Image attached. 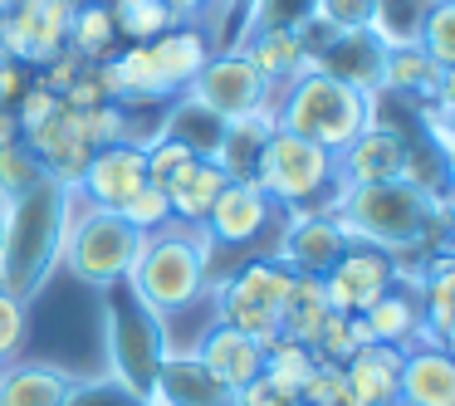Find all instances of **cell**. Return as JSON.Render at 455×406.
<instances>
[{
  "instance_id": "1",
  "label": "cell",
  "mask_w": 455,
  "mask_h": 406,
  "mask_svg": "<svg viewBox=\"0 0 455 406\" xmlns=\"http://www.w3.org/2000/svg\"><path fill=\"white\" fill-rule=\"evenodd\" d=\"M74 211V187L44 177L40 187H30L25 196H15L5 206V235H0V289L15 294L20 304H30L50 275L60 269L64 230H69Z\"/></svg>"
},
{
  "instance_id": "2",
  "label": "cell",
  "mask_w": 455,
  "mask_h": 406,
  "mask_svg": "<svg viewBox=\"0 0 455 406\" xmlns=\"http://www.w3.org/2000/svg\"><path fill=\"white\" fill-rule=\"evenodd\" d=\"M333 216L357 245L406 255L445 226V201L426 196L411 181H377V187H338Z\"/></svg>"
},
{
  "instance_id": "3",
  "label": "cell",
  "mask_w": 455,
  "mask_h": 406,
  "mask_svg": "<svg viewBox=\"0 0 455 406\" xmlns=\"http://www.w3.org/2000/svg\"><path fill=\"white\" fill-rule=\"evenodd\" d=\"M367 123H377V93H357V89H347V84L328 79L318 69H304L299 79H289L275 93V128L318 142L333 157Z\"/></svg>"
},
{
  "instance_id": "4",
  "label": "cell",
  "mask_w": 455,
  "mask_h": 406,
  "mask_svg": "<svg viewBox=\"0 0 455 406\" xmlns=\"http://www.w3.org/2000/svg\"><path fill=\"white\" fill-rule=\"evenodd\" d=\"M211 284V240L201 235V226H181L172 220L167 230L142 240V255L132 259L128 289L152 304L162 318L191 308Z\"/></svg>"
},
{
  "instance_id": "5",
  "label": "cell",
  "mask_w": 455,
  "mask_h": 406,
  "mask_svg": "<svg viewBox=\"0 0 455 406\" xmlns=\"http://www.w3.org/2000/svg\"><path fill=\"white\" fill-rule=\"evenodd\" d=\"M103 328H108V377L123 382L138 402H148V386L157 377L162 357L172 353V338H167V318L157 314L152 304H142L138 294L123 284L103 289Z\"/></svg>"
},
{
  "instance_id": "6",
  "label": "cell",
  "mask_w": 455,
  "mask_h": 406,
  "mask_svg": "<svg viewBox=\"0 0 455 406\" xmlns=\"http://www.w3.org/2000/svg\"><path fill=\"white\" fill-rule=\"evenodd\" d=\"M250 181L284 211H323V216H333V201H338L333 152L308 138H294V132L275 128L265 138V147H259V162H255V177Z\"/></svg>"
},
{
  "instance_id": "7",
  "label": "cell",
  "mask_w": 455,
  "mask_h": 406,
  "mask_svg": "<svg viewBox=\"0 0 455 406\" xmlns=\"http://www.w3.org/2000/svg\"><path fill=\"white\" fill-rule=\"evenodd\" d=\"M142 230H132L118 211L89 206L74 191V211H69V230H64V250L60 259L69 265V275L89 289H108L123 284L132 275V259L142 255Z\"/></svg>"
},
{
  "instance_id": "8",
  "label": "cell",
  "mask_w": 455,
  "mask_h": 406,
  "mask_svg": "<svg viewBox=\"0 0 455 406\" xmlns=\"http://www.w3.org/2000/svg\"><path fill=\"white\" fill-rule=\"evenodd\" d=\"M289 275L294 269H284L275 255L245 259L235 275L211 289V299H216V323H230L240 333H250L259 347L279 343V304H284Z\"/></svg>"
},
{
  "instance_id": "9",
  "label": "cell",
  "mask_w": 455,
  "mask_h": 406,
  "mask_svg": "<svg viewBox=\"0 0 455 406\" xmlns=\"http://www.w3.org/2000/svg\"><path fill=\"white\" fill-rule=\"evenodd\" d=\"M187 99L201 103L206 113H216L220 123H245L255 113H265L275 103V93H269V84L259 79V69L245 54L226 50L201 64V74L187 84Z\"/></svg>"
},
{
  "instance_id": "10",
  "label": "cell",
  "mask_w": 455,
  "mask_h": 406,
  "mask_svg": "<svg viewBox=\"0 0 455 406\" xmlns=\"http://www.w3.org/2000/svg\"><path fill=\"white\" fill-rule=\"evenodd\" d=\"M396 279H402L396 255H387V250H377V245L347 240V250L338 255V265L323 275V299H328L333 314H363L377 294L396 289Z\"/></svg>"
},
{
  "instance_id": "11",
  "label": "cell",
  "mask_w": 455,
  "mask_h": 406,
  "mask_svg": "<svg viewBox=\"0 0 455 406\" xmlns=\"http://www.w3.org/2000/svg\"><path fill=\"white\" fill-rule=\"evenodd\" d=\"M79 0H20L15 11H5V54L30 69L69 44V20Z\"/></svg>"
},
{
  "instance_id": "12",
  "label": "cell",
  "mask_w": 455,
  "mask_h": 406,
  "mask_svg": "<svg viewBox=\"0 0 455 406\" xmlns=\"http://www.w3.org/2000/svg\"><path fill=\"white\" fill-rule=\"evenodd\" d=\"M406 162V132L396 123H367L353 142L333 157L338 187H377V181H402Z\"/></svg>"
},
{
  "instance_id": "13",
  "label": "cell",
  "mask_w": 455,
  "mask_h": 406,
  "mask_svg": "<svg viewBox=\"0 0 455 406\" xmlns=\"http://www.w3.org/2000/svg\"><path fill=\"white\" fill-rule=\"evenodd\" d=\"M347 250V230L338 226V216L323 211H289V226L279 235V265L294 269V275H318L338 265V255Z\"/></svg>"
},
{
  "instance_id": "14",
  "label": "cell",
  "mask_w": 455,
  "mask_h": 406,
  "mask_svg": "<svg viewBox=\"0 0 455 406\" xmlns=\"http://www.w3.org/2000/svg\"><path fill=\"white\" fill-rule=\"evenodd\" d=\"M269 216H275V201H269L255 181H226V191H220L216 206L201 220V235L211 240V250L216 245L240 250V245H250V240H259V230L269 226Z\"/></svg>"
},
{
  "instance_id": "15",
  "label": "cell",
  "mask_w": 455,
  "mask_h": 406,
  "mask_svg": "<svg viewBox=\"0 0 455 406\" xmlns=\"http://www.w3.org/2000/svg\"><path fill=\"white\" fill-rule=\"evenodd\" d=\"M142 181H148V167H142L138 142H108V147L89 152V167H84V177L74 191H79L89 206L118 211L132 191H142Z\"/></svg>"
},
{
  "instance_id": "16",
  "label": "cell",
  "mask_w": 455,
  "mask_h": 406,
  "mask_svg": "<svg viewBox=\"0 0 455 406\" xmlns=\"http://www.w3.org/2000/svg\"><path fill=\"white\" fill-rule=\"evenodd\" d=\"M20 142L40 157V167L50 171L54 181H64V187H79V177H84V167H89V142H84V132H79V118H74L69 108H54L44 123H35V128H25L20 132Z\"/></svg>"
},
{
  "instance_id": "17",
  "label": "cell",
  "mask_w": 455,
  "mask_h": 406,
  "mask_svg": "<svg viewBox=\"0 0 455 406\" xmlns=\"http://www.w3.org/2000/svg\"><path fill=\"white\" fill-rule=\"evenodd\" d=\"M142 406H235V392L220 386L216 377L201 367L196 353H177V347H172V353L162 357Z\"/></svg>"
},
{
  "instance_id": "18",
  "label": "cell",
  "mask_w": 455,
  "mask_h": 406,
  "mask_svg": "<svg viewBox=\"0 0 455 406\" xmlns=\"http://www.w3.org/2000/svg\"><path fill=\"white\" fill-rule=\"evenodd\" d=\"M382 60L387 50L372 40V30H333L323 50L308 60V69L328 74V79L347 84L357 93H377L382 89Z\"/></svg>"
},
{
  "instance_id": "19",
  "label": "cell",
  "mask_w": 455,
  "mask_h": 406,
  "mask_svg": "<svg viewBox=\"0 0 455 406\" xmlns=\"http://www.w3.org/2000/svg\"><path fill=\"white\" fill-rule=\"evenodd\" d=\"M191 353H196L201 367H206L220 386H230V392H240L245 382H255V377L265 372V347L230 323H211Z\"/></svg>"
},
{
  "instance_id": "20",
  "label": "cell",
  "mask_w": 455,
  "mask_h": 406,
  "mask_svg": "<svg viewBox=\"0 0 455 406\" xmlns=\"http://www.w3.org/2000/svg\"><path fill=\"white\" fill-rule=\"evenodd\" d=\"M396 406H455V357L445 347L411 343L402 353Z\"/></svg>"
},
{
  "instance_id": "21",
  "label": "cell",
  "mask_w": 455,
  "mask_h": 406,
  "mask_svg": "<svg viewBox=\"0 0 455 406\" xmlns=\"http://www.w3.org/2000/svg\"><path fill=\"white\" fill-rule=\"evenodd\" d=\"M226 167H220L216 157H191L187 167L177 171V177L167 181V206H172V220H181V226H201L206 220V211L216 206V196L226 191Z\"/></svg>"
},
{
  "instance_id": "22",
  "label": "cell",
  "mask_w": 455,
  "mask_h": 406,
  "mask_svg": "<svg viewBox=\"0 0 455 406\" xmlns=\"http://www.w3.org/2000/svg\"><path fill=\"white\" fill-rule=\"evenodd\" d=\"M343 382L363 406H396V382H402V347L367 343L343 362Z\"/></svg>"
},
{
  "instance_id": "23",
  "label": "cell",
  "mask_w": 455,
  "mask_h": 406,
  "mask_svg": "<svg viewBox=\"0 0 455 406\" xmlns=\"http://www.w3.org/2000/svg\"><path fill=\"white\" fill-rule=\"evenodd\" d=\"M79 372L54 362H11L0 382V406H64Z\"/></svg>"
},
{
  "instance_id": "24",
  "label": "cell",
  "mask_w": 455,
  "mask_h": 406,
  "mask_svg": "<svg viewBox=\"0 0 455 406\" xmlns=\"http://www.w3.org/2000/svg\"><path fill=\"white\" fill-rule=\"evenodd\" d=\"M235 50L259 69V79L269 84V93H279L289 79H299V74L308 69V54H304V44H299V30H259V35H245Z\"/></svg>"
},
{
  "instance_id": "25",
  "label": "cell",
  "mask_w": 455,
  "mask_h": 406,
  "mask_svg": "<svg viewBox=\"0 0 455 406\" xmlns=\"http://www.w3.org/2000/svg\"><path fill=\"white\" fill-rule=\"evenodd\" d=\"M148 50H152V60H157V69H162V79H167L172 93L187 89L201 74V64L211 60V40L196 25H172V30H162Z\"/></svg>"
},
{
  "instance_id": "26",
  "label": "cell",
  "mask_w": 455,
  "mask_h": 406,
  "mask_svg": "<svg viewBox=\"0 0 455 406\" xmlns=\"http://www.w3.org/2000/svg\"><path fill=\"white\" fill-rule=\"evenodd\" d=\"M333 314L323 299V279L318 275H289L284 304H279V338H294V343L314 347L323 318Z\"/></svg>"
},
{
  "instance_id": "27",
  "label": "cell",
  "mask_w": 455,
  "mask_h": 406,
  "mask_svg": "<svg viewBox=\"0 0 455 406\" xmlns=\"http://www.w3.org/2000/svg\"><path fill=\"white\" fill-rule=\"evenodd\" d=\"M363 323L367 333H372V343H387V347H411L416 333H421V308H416L411 294H402V289H387V294H377L372 304L363 308Z\"/></svg>"
},
{
  "instance_id": "28",
  "label": "cell",
  "mask_w": 455,
  "mask_h": 406,
  "mask_svg": "<svg viewBox=\"0 0 455 406\" xmlns=\"http://www.w3.org/2000/svg\"><path fill=\"white\" fill-rule=\"evenodd\" d=\"M426 11H431V0H377L367 15V30L382 50H416Z\"/></svg>"
},
{
  "instance_id": "29",
  "label": "cell",
  "mask_w": 455,
  "mask_h": 406,
  "mask_svg": "<svg viewBox=\"0 0 455 406\" xmlns=\"http://www.w3.org/2000/svg\"><path fill=\"white\" fill-rule=\"evenodd\" d=\"M113 79H118V103L123 108H128V103H157V99L172 93L148 44H128V50L113 60Z\"/></svg>"
},
{
  "instance_id": "30",
  "label": "cell",
  "mask_w": 455,
  "mask_h": 406,
  "mask_svg": "<svg viewBox=\"0 0 455 406\" xmlns=\"http://www.w3.org/2000/svg\"><path fill=\"white\" fill-rule=\"evenodd\" d=\"M157 132H167V138H177L181 147L191 152V157H216V152H220V138H226V123H220L216 113H206L201 103L181 99L177 108L167 113V123H162Z\"/></svg>"
},
{
  "instance_id": "31",
  "label": "cell",
  "mask_w": 455,
  "mask_h": 406,
  "mask_svg": "<svg viewBox=\"0 0 455 406\" xmlns=\"http://www.w3.org/2000/svg\"><path fill=\"white\" fill-rule=\"evenodd\" d=\"M314 367H318L314 347L294 343V338H279V343L265 347V372H259V377H265L275 392H284V396H294V402H299V392H304V382H308Z\"/></svg>"
},
{
  "instance_id": "32",
  "label": "cell",
  "mask_w": 455,
  "mask_h": 406,
  "mask_svg": "<svg viewBox=\"0 0 455 406\" xmlns=\"http://www.w3.org/2000/svg\"><path fill=\"white\" fill-rule=\"evenodd\" d=\"M113 40H118V30H113V15L103 0H79L74 5V20H69V44L64 50L84 54V60H108Z\"/></svg>"
},
{
  "instance_id": "33",
  "label": "cell",
  "mask_w": 455,
  "mask_h": 406,
  "mask_svg": "<svg viewBox=\"0 0 455 406\" xmlns=\"http://www.w3.org/2000/svg\"><path fill=\"white\" fill-rule=\"evenodd\" d=\"M103 5H108V15H113V30L132 44H152L162 30L177 25L162 0H103Z\"/></svg>"
},
{
  "instance_id": "34",
  "label": "cell",
  "mask_w": 455,
  "mask_h": 406,
  "mask_svg": "<svg viewBox=\"0 0 455 406\" xmlns=\"http://www.w3.org/2000/svg\"><path fill=\"white\" fill-rule=\"evenodd\" d=\"M44 177H50V171L40 167V157H35L25 142H5V147H0V206H11L15 196L40 187Z\"/></svg>"
},
{
  "instance_id": "35",
  "label": "cell",
  "mask_w": 455,
  "mask_h": 406,
  "mask_svg": "<svg viewBox=\"0 0 455 406\" xmlns=\"http://www.w3.org/2000/svg\"><path fill=\"white\" fill-rule=\"evenodd\" d=\"M318 0H245V35L259 30H299L314 20Z\"/></svg>"
},
{
  "instance_id": "36",
  "label": "cell",
  "mask_w": 455,
  "mask_h": 406,
  "mask_svg": "<svg viewBox=\"0 0 455 406\" xmlns=\"http://www.w3.org/2000/svg\"><path fill=\"white\" fill-rule=\"evenodd\" d=\"M416 50L435 64V69H451L455 64V0H431L421 25V44Z\"/></svg>"
},
{
  "instance_id": "37",
  "label": "cell",
  "mask_w": 455,
  "mask_h": 406,
  "mask_svg": "<svg viewBox=\"0 0 455 406\" xmlns=\"http://www.w3.org/2000/svg\"><path fill=\"white\" fill-rule=\"evenodd\" d=\"M118 216L128 220L132 230H142V235H157V230L172 226V206H167V191L152 187V181H142V191H132L128 201L118 206Z\"/></svg>"
},
{
  "instance_id": "38",
  "label": "cell",
  "mask_w": 455,
  "mask_h": 406,
  "mask_svg": "<svg viewBox=\"0 0 455 406\" xmlns=\"http://www.w3.org/2000/svg\"><path fill=\"white\" fill-rule=\"evenodd\" d=\"M79 118V132L89 147H108V142H132V128H128V108L123 103H99V108H84L74 113Z\"/></svg>"
},
{
  "instance_id": "39",
  "label": "cell",
  "mask_w": 455,
  "mask_h": 406,
  "mask_svg": "<svg viewBox=\"0 0 455 406\" xmlns=\"http://www.w3.org/2000/svg\"><path fill=\"white\" fill-rule=\"evenodd\" d=\"M187 162H191V152L181 147L177 138H167V132H152V138L142 142V167H148L152 187H167V181L187 167Z\"/></svg>"
},
{
  "instance_id": "40",
  "label": "cell",
  "mask_w": 455,
  "mask_h": 406,
  "mask_svg": "<svg viewBox=\"0 0 455 406\" xmlns=\"http://www.w3.org/2000/svg\"><path fill=\"white\" fill-rule=\"evenodd\" d=\"M64 406H142V402L123 382H113V377L103 372V377H79L74 392L64 396Z\"/></svg>"
},
{
  "instance_id": "41",
  "label": "cell",
  "mask_w": 455,
  "mask_h": 406,
  "mask_svg": "<svg viewBox=\"0 0 455 406\" xmlns=\"http://www.w3.org/2000/svg\"><path fill=\"white\" fill-rule=\"evenodd\" d=\"M30 333V304H20L15 294L0 289V357H15Z\"/></svg>"
},
{
  "instance_id": "42",
  "label": "cell",
  "mask_w": 455,
  "mask_h": 406,
  "mask_svg": "<svg viewBox=\"0 0 455 406\" xmlns=\"http://www.w3.org/2000/svg\"><path fill=\"white\" fill-rule=\"evenodd\" d=\"M372 5H377V0H318L314 20H323L328 30H367Z\"/></svg>"
},
{
  "instance_id": "43",
  "label": "cell",
  "mask_w": 455,
  "mask_h": 406,
  "mask_svg": "<svg viewBox=\"0 0 455 406\" xmlns=\"http://www.w3.org/2000/svg\"><path fill=\"white\" fill-rule=\"evenodd\" d=\"M84 69H89V60H84V54H74V50H60L54 60H44V64H40V79H35V84H40V89H50L54 99H60V93L69 89V84L79 79Z\"/></svg>"
},
{
  "instance_id": "44",
  "label": "cell",
  "mask_w": 455,
  "mask_h": 406,
  "mask_svg": "<svg viewBox=\"0 0 455 406\" xmlns=\"http://www.w3.org/2000/svg\"><path fill=\"white\" fill-rule=\"evenodd\" d=\"M54 108H60V99H54L50 89H40V84H30V89H25L20 99L11 103V113H15V123H20V132L35 128V123H44Z\"/></svg>"
},
{
  "instance_id": "45",
  "label": "cell",
  "mask_w": 455,
  "mask_h": 406,
  "mask_svg": "<svg viewBox=\"0 0 455 406\" xmlns=\"http://www.w3.org/2000/svg\"><path fill=\"white\" fill-rule=\"evenodd\" d=\"M30 84H35V79H30V64L11 60V54L0 60V103H15L25 89H30Z\"/></svg>"
},
{
  "instance_id": "46",
  "label": "cell",
  "mask_w": 455,
  "mask_h": 406,
  "mask_svg": "<svg viewBox=\"0 0 455 406\" xmlns=\"http://www.w3.org/2000/svg\"><path fill=\"white\" fill-rule=\"evenodd\" d=\"M162 5L172 11V20H201L216 0H162Z\"/></svg>"
},
{
  "instance_id": "47",
  "label": "cell",
  "mask_w": 455,
  "mask_h": 406,
  "mask_svg": "<svg viewBox=\"0 0 455 406\" xmlns=\"http://www.w3.org/2000/svg\"><path fill=\"white\" fill-rule=\"evenodd\" d=\"M5 142H20V123H15L11 103H0V147H5Z\"/></svg>"
},
{
  "instance_id": "48",
  "label": "cell",
  "mask_w": 455,
  "mask_h": 406,
  "mask_svg": "<svg viewBox=\"0 0 455 406\" xmlns=\"http://www.w3.org/2000/svg\"><path fill=\"white\" fill-rule=\"evenodd\" d=\"M5 367H11V357H0V382H5Z\"/></svg>"
},
{
  "instance_id": "49",
  "label": "cell",
  "mask_w": 455,
  "mask_h": 406,
  "mask_svg": "<svg viewBox=\"0 0 455 406\" xmlns=\"http://www.w3.org/2000/svg\"><path fill=\"white\" fill-rule=\"evenodd\" d=\"M0 235H5V206H0Z\"/></svg>"
},
{
  "instance_id": "50",
  "label": "cell",
  "mask_w": 455,
  "mask_h": 406,
  "mask_svg": "<svg viewBox=\"0 0 455 406\" xmlns=\"http://www.w3.org/2000/svg\"><path fill=\"white\" fill-rule=\"evenodd\" d=\"M299 406H304V402H299Z\"/></svg>"
}]
</instances>
